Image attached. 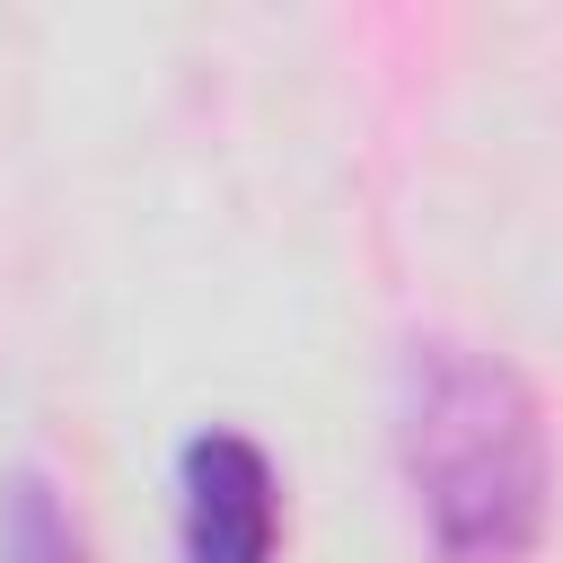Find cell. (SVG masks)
I'll use <instances>...</instances> for the list:
<instances>
[{"label": "cell", "mask_w": 563, "mask_h": 563, "mask_svg": "<svg viewBox=\"0 0 563 563\" xmlns=\"http://www.w3.org/2000/svg\"><path fill=\"white\" fill-rule=\"evenodd\" d=\"M396 440L440 563H528L545 528V422L501 361L422 343L405 361Z\"/></svg>", "instance_id": "cell-1"}, {"label": "cell", "mask_w": 563, "mask_h": 563, "mask_svg": "<svg viewBox=\"0 0 563 563\" xmlns=\"http://www.w3.org/2000/svg\"><path fill=\"white\" fill-rule=\"evenodd\" d=\"M282 475L246 431H194L176 449V563H273Z\"/></svg>", "instance_id": "cell-2"}, {"label": "cell", "mask_w": 563, "mask_h": 563, "mask_svg": "<svg viewBox=\"0 0 563 563\" xmlns=\"http://www.w3.org/2000/svg\"><path fill=\"white\" fill-rule=\"evenodd\" d=\"M0 563H79V519L44 475L0 484Z\"/></svg>", "instance_id": "cell-3"}]
</instances>
